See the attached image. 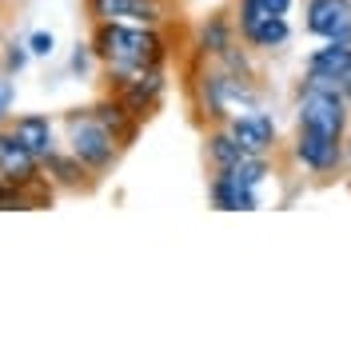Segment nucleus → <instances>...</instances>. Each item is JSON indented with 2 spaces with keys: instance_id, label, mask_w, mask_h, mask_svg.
<instances>
[{
  "instance_id": "1",
  "label": "nucleus",
  "mask_w": 351,
  "mask_h": 351,
  "mask_svg": "<svg viewBox=\"0 0 351 351\" xmlns=\"http://www.w3.org/2000/svg\"><path fill=\"white\" fill-rule=\"evenodd\" d=\"M96 60L108 68V76L140 72V68H160L168 48L156 24H128V21H100L92 36Z\"/></svg>"
},
{
  "instance_id": "2",
  "label": "nucleus",
  "mask_w": 351,
  "mask_h": 351,
  "mask_svg": "<svg viewBox=\"0 0 351 351\" xmlns=\"http://www.w3.org/2000/svg\"><path fill=\"white\" fill-rule=\"evenodd\" d=\"M68 152L76 156L92 176H100L116 164L120 140L92 116V108H84V112H72L68 116Z\"/></svg>"
},
{
  "instance_id": "3",
  "label": "nucleus",
  "mask_w": 351,
  "mask_h": 351,
  "mask_svg": "<svg viewBox=\"0 0 351 351\" xmlns=\"http://www.w3.org/2000/svg\"><path fill=\"white\" fill-rule=\"evenodd\" d=\"M199 92H204V112L212 120H232L247 108H260V96L256 88L247 84V76H236L228 68H216L199 80Z\"/></svg>"
},
{
  "instance_id": "4",
  "label": "nucleus",
  "mask_w": 351,
  "mask_h": 351,
  "mask_svg": "<svg viewBox=\"0 0 351 351\" xmlns=\"http://www.w3.org/2000/svg\"><path fill=\"white\" fill-rule=\"evenodd\" d=\"M116 96L132 108V116H152L160 96H164V64L160 68H140V72H124V76H108Z\"/></svg>"
},
{
  "instance_id": "5",
  "label": "nucleus",
  "mask_w": 351,
  "mask_h": 351,
  "mask_svg": "<svg viewBox=\"0 0 351 351\" xmlns=\"http://www.w3.org/2000/svg\"><path fill=\"white\" fill-rule=\"evenodd\" d=\"M343 148H348V140H335V136H324V132H311V128H295L291 156L304 164L307 172L328 176L343 164V156H348Z\"/></svg>"
},
{
  "instance_id": "6",
  "label": "nucleus",
  "mask_w": 351,
  "mask_h": 351,
  "mask_svg": "<svg viewBox=\"0 0 351 351\" xmlns=\"http://www.w3.org/2000/svg\"><path fill=\"white\" fill-rule=\"evenodd\" d=\"M304 28L319 40L351 44V0H307Z\"/></svg>"
},
{
  "instance_id": "7",
  "label": "nucleus",
  "mask_w": 351,
  "mask_h": 351,
  "mask_svg": "<svg viewBox=\"0 0 351 351\" xmlns=\"http://www.w3.org/2000/svg\"><path fill=\"white\" fill-rule=\"evenodd\" d=\"M228 132L236 136V144H240L247 156H267L276 148V120L260 108H247L240 116H232L228 120Z\"/></svg>"
},
{
  "instance_id": "8",
  "label": "nucleus",
  "mask_w": 351,
  "mask_h": 351,
  "mask_svg": "<svg viewBox=\"0 0 351 351\" xmlns=\"http://www.w3.org/2000/svg\"><path fill=\"white\" fill-rule=\"evenodd\" d=\"M40 164L44 160H36L12 132L0 136V180H4V184H12V188H32V184L40 180Z\"/></svg>"
},
{
  "instance_id": "9",
  "label": "nucleus",
  "mask_w": 351,
  "mask_h": 351,
  "mask_svg": "<svg viewBox=\"0 0 351 351\" xmlns=\"http://www.w3.org/2000/svg\"><path fill=\"white\" fill-rule=\"evenodd\" d=\"M88 16L100 21H128V24H160V0H84Z\"/></svg>"
},
{
  "instance_id": "10",
  "label": "nucleus",
  "mask_w": 351,
  "mask_h": 351,
  "mask_svg": "<svg viewBox=\"0 0 351 351\" xmlns=\"http://www.w3.org/2000/svg\"><path fill=\"white\" fill-rule=\"evenodd\" d=\"M208 196H212V204H216L219 212H256V208H260L256 188H247V184H240V180H232L228 172L212 176Z\"/></svg>"
},
{
  "instance_id": "11",
  "label": "nucleus",
  "mask_w": 351,
  "mask_h": 351,
  "mask_svg": "<svg viewBox=\"0 0 351 351\" xmlns=\"http://www.w3.org/2000/svg\"><path fill=\"white\" fill-rule=\"evenodd\" d=\"M92 116L104 124V128L120 140V148H128L132 140H136V132H140V116H132V108L112 92L108 100H100V104H92Z\"/></svg>"
},
{
  "instance_id": "12",
  "label": "nucleus",
  "mask_w": 351,
  "mask_h": 351,
  "mask_svg": "<svg viewBox=\"0 0 351 351\" xmlns=\"http://www.w3.org/2000/svg\"><path fill=\"white\" fill-rule=\"evenodd\" d=\"M12 136L21 140L28 152L36 156V160H48V156L56 152V140H52V120L48 116H21L16 124H12Z\"/></svg>"
},
{
  "instance_id": "13",
  "label": "nucleus",
  "mask_w": 351,
  "mask_h": 351,
  "mask_svg": "<svg viewBox=\"0 0 351 351\" xmlns=\"http://www.w3.org/2000/svg\"><path fill=\"white\" fill-rule=\"evenodd\" d=\"M240 36L252 48H260V52H271V48H284L291 40V28H287L284 16H260V21L252 24H240Z\"/></svg>"
},
{
  "instance_id": "14",
  "label": "nucleus",
  "mask_w": 351,
  "mask_h": 351,
  "mask_svg": "<svg viewBox=\"0 0 351 351\" xmlns=\"http://www.w3.org/2000/svg\"><path fill=\"white\" fill-rule=\"evenodd\" d=\"M348 68H351V44L324 40V48H315V52L307 56V72H315V76H331V80H339Z\"/></svg>"
},
{
  "instance_id": "15",
  "label": "nucleus",
  "mask_w": 351,
  "mask_h": 351,
  "mask_svg": "<svg viewBox=\"0 0 351 351\" xmlns=\"http://www.w3.org/2000/svg\"><path fill=\"white\" fill-rule=\"evenodd\" d=\"M232 21L228 16H208L204 21V28H199V36H196V48L204 52V56H223L228 48H232Z\"/></svg>"
},
{
  "instance_id": "16",
  "label": "nucleus",
  "mask_w": 351,
  "mask_h": 351,
  "mask_svg": "<svg viewBox=\"0 0 351 351\" xmlns=\"http://www.w3.org/2000/svg\"><path fill=\"white\" fill-rule=\"evenodd\" d=\"M44 172L52 176V180H56V184H60V188H84L88 184V168L84 164H80V160H76V156L68 152V156H60V152H52L48 156V160H44Z\"/></svg>"
},
{
  "instance_id": "17",
  "label": "nucleus",
  "mask_w": 351,
  "mask_h": 351,
  "mask_svg": "<svg viewBox=\"0 0 351 351\" xmlns=\"http://www.w3.org/2000/svg\"><path fill=\"white\" fill-rule=\"evenodd\" d=\"M243 156H247V152L236 144V136H232L228 128L208 136V160H212V168H216V172H228L232 164H240Z\"/></svg>"
},
{
  "instance_id": "18",
  "label": "nucleus",
  "mask_w": 351,
  "mask_h": 351,
  "mask_svg": "<svg viewBox=\"0 0 351 351\" xmlns=\"http://www.w3.org/2000/svg\"><path fill=\"white\" fill-rule=\"evenodd\" d=\"M228 176L240 180V184H247V188H260L263 180H267V156H243L240 164L228 168Z\"/></svg>"
},
{
  "instance_id": "19",
  "label": "nucleus",
  "mask_w": 351,
  "mask_h": 351,
  "mask_svg": "<svg viewBox=\"0 0 351 351\" xmlns=\"http://www.w3.org/2000/svg\"><path fill=\"white\" fill-rule=\"evenodd\" d=\"M291 0H240V24H252L260 16H287Z\"/></svg>"
},
{
  "instance_id": "20",
  "label": "nucleus",
  "mask_w": 351,
  "mask_h": 351,
  "mask_svg": "<svg viewBox=\"0 0 351 351\" xmlns=\"http://www.w3.org/2000/svg\"><path fill=\"white\" fill-rule=\"evenodd\" d=\"M28 52H32V56H52V52H56V36H52V32H32V36H28Z\"/></svg>"
},
{
  "instance_id": "21",
  "label": "nucleus",
  "mask_w": 351,
  "mask_h": 351,
  "mask_svg": "<svg viewBox=\"0 0 351 351\" xmlns=\"http://www.w3.org/2000/svg\"><path fill=\"white\" fill-rule=\"evenodd\" d=\"M24 64H28V44H12L8 56H4V68H8V72H21Z\"/></svg>"
},
{
  "instance_id": "22",
  "label": "nucleus",
  "mask_w": 351,
  "mask_h": 351,
  "mask_svg": "<svg viewBox=\"0 0 351 351\" xmlns=\"http://www.w3.org/2000/svg\"><path fill=\"white\" fill-rule=\"evenodd\" d=\"M92 56H96V52H92V44H76V52H72V68L84 76L88 68H92Z\"/></svg>"
},
{
  "instance_id": "23",
  "label": "nucleus",
  "mask_w": 351,
  "mask_h": 351,
  "mask_svg": "<svg viewBox=\"0 0 351 351\" xmlns=\"http://www.w3.org/2000/svg\"><path fill=\"white\" fill-rule=\"evenodd\" d=\"M8 104H12V80H4V76H0V120L8 116Z\"/></svg>"
},
{
  "instance_id": "24",
  "label": "nucleus",
  "mask_w": 351,
  "mask_h": 351,
  "mask_svg": "<svg viewBox=\"0 0 351 351\" xmlns=\"http://www.w3.org/2000/svg\"><path fill=\"white\" fill-rule=\"evenodd\" d=\"M339 88H343V96H348V104H351V68L339 76Z\"/></svg>"
},
{
  "instance_id": "25",
  "label": "nucleus",
  "mask_w": 351,
  "mask_h": 351,
  "mask_svg": "<svg viewBox=\"0 0 351 351\" xmlns=\"http://www.w3.org/2000/svg\"><path fill=\"white\" fill-rule=\"evenodd\" d=\"M348 156H351V140H348Z\"/></svg>"
}]
</instances>
